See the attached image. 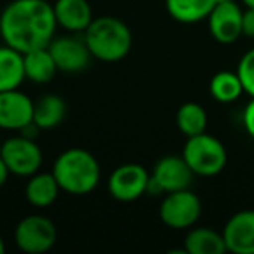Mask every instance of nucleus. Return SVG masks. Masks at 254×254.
<instances>
[{
  "mask_svg": "<svg viewBox=\"0 0 254 254\" xmlns=\"http://www.w3.org/2000/svg\"><path fill=\"white\" fill-rule=\"evenodd\" d=\"M56 28L54 7L47 0H12L0 14L4 44L23 54L49 46Z\"/></svg>",
  "mask_w": 254,
  "mask_h": 254,
  "instance_id": "obj_1",
  "label": "nucleus"
},
{
  "mask_svg": "<svg viewBox=\"0 0 254 254\" xmlns=\"http://www.w3.org/2000/svg\"><path fill=\"white\" fill-rule=\"evenodd\" d=\"M53 174L63 191L85 195L98 187L101 169L91 152L84 148H68L54 160Z\"/></svg>",
  "mask_w": 254,
  "mask_h": 254,
  "instance_id": "obj_2",
  "label": "nucleus"
},
{
  "mask_svg": "<svg viewBox=\"0 0 254 254\" xmlns=\"http://www.w3.org/2000/svg\"><path fill=\"white\" fill-rule=\"evenodd\" d=\"M84 40L92 58L103 63H117L129 54L132 46L131 30L115 16H99L84 32Z\"/></svg>",
  "mask_w": 254,
  "mask_h": 254,
  "instance_id": "obj_3",
  "label": "nucleus"
},
{
  "mask_svg": "<svg viewBox=\"0 0 254 254\" xmlns=\"http://www.w3.org/2000/svg\"><path fill=\"white\" fill-rule=\"evenodd\" d=\"M183 159L187 160L195 176L211 178L225 169L228 155L225 145L218 138L202 132L188 138L183 148Z\"/></svg>",
  "mask_w": 254,
  "mask_h": 254,
  "instance_id": "obj_4",
  "label": "nucleus"
},
{
  "mask_svg": "<svg viewBox=\"0 0 254 254\" xmlns=\"http://www.w3.org/2000/svg\"><path fill=\"white\" fill-rule=\"evenodd\" d=\"M58 240L56 225L47 216L30 214L16 225L14 242L26 254H44L54 247Z\"/></svg>",
  "mask_w": 254,
  "mask_h": 254,
  "instance_id": "obj_5",
  "label": "nucleus"
},
{
  "mask_svg": "<svg viewBox=\"0 0 254 254\" xmlns=\"http://www.w3.org/2000/svg\"><path fill=\"white\" fill-rule=\"evenodd\" d=\"M202 212L200 198L190 190H178L166 195L159 205V218L173 230L191 228L198 221Z\"/></svg>",
  "mask_w": 254,
  "mask_h": 254,
  "instance_id": "obj_6",
  "label": "nucleus"
},
{
  "mask_svg": "<svg viewBox=\"0 0 254 254\" xmlns=\"http://www.w3.org/2000/svg\"><path fill=\"white\" fill-rule=\"evenodd\" d=\"M193 171L183 159V155H166L157 160L150 174L148 193H171V191L187 190L193 181Z\"/></svg>",
  "mask_w": 254,
  "mask_h": 254,
  "instance_id": "obj_7",
  "label": "nucleus"
},
{
  "mask_svg": "<svg viewBox=\"0 0 254 254\" xmlns=\"http://www.w3.org/2000/svg\"><path fill=\"white\" fill-rule=\"evenodd\" d=\"M0 157L4 159L5 166L9 167L11 174L21 178H30L32 174L39 173L42 166V150L26 136H12L0 145Z\"/></svg>",
  "mask_w": 254,
  "mask_h": 254,
  "instance_id": "obj_8",
  "label": "nucleus"
},
{
  "mask_svg": "<svg viewBox=\"0 0 254 254\" xmlns=\"http://www.w3.org/2000/svg\"><path fill=\"white\" fill-rule=\"evenodd\" d=\"M150 173L139 164H124L108 178V191L119 202H134L148 190Z\"/></svg>",
  "mask_w": 254,
  "mask_h": 254,
  "instance_id": "obj_9",
  "label": "nucleus"
},
{
  "mask_svg": "<svg viewBox=\"0 0 254 254\" xmlns=\"http://www.w3.org/2000/svg\"><path fill=\"white\" fill-rule=\"evenodd\" d=\"M47 49L53 54L58 71H64V73H78L85 70L92 60V54L84 37L82 39L73 35L54 37Z\"/></svg>",
  "mask_w": 254,
  "mask_h": 254,
  "instance_id": "obj_10",
  "label": "nucleus"
},
{
  "mask_svg": "<svg viewBox=\"0 0 254 254\" xmlns=\"http://www.w3.org/2000/svg\"><path fill=\"white\" fill-rule=\"evenodd\" d=\"M242 14L244 11L237 2L216 4L207 16L209 32L219 44H232L242 37Z\"/></svg>",
  "mask_w": 254,
  "mask_h": 254,
  "instance_id": "obj_11",
  "label": "nucleus"
},
{
  "mask_svg": "<svg viewBox=\"0 0 254 254\" xmlns=\"http://www.w3.org/2000/svg\"><path fill=\"white\" fill-rule=\"evenodd\" d=\"M33 122V101L19 89L0 91V129L21 131Z\"/></svg>",
  "mask_w": 254,
  "mask_h": 254,
  "instance_id": "obj_12",
  "label": "nucleus"
},
{
  "mask_svg": "<svg viewBox=\"0 0 254 254\" xmlns=\"http://www.w3.org/2000/svg\"><path fill=\"white\" fill-rule=\"evenodd\" d=\"M226 251L233 254H254V211H239L223 228Z\"/></svg>",
  "mask_w": 254,
  "mask_h": 254,
  "instance_id": "obj_13",
  "label": "nucleus"
},
{
  "mask_svg": "<svg viewBox=\"0 0 254 254\" xmlns=\"http://www.w3.org/2000/svg\"><path fill=\"white\" fill-rule=\"evenodd\" d=\"M53 7L58 26L68 30V32L84 33L94 19L87 0H56Z\"/></svg>",
  "mask_w": 254,
  "mask_h": 254,
  "instance_id": "obj_14",
  "label": "nucleus"
},
{
  "mask_svg": "<svg viewBox=\"0 0 254 254\" xmlns=\"http://www.w3.org/2000/svg\"><path fill=\"white\" fill-rule=\"evenodd\" d=\"M61 188L58 185L56 178H54L53 171L51 173H35L30 176L28 183L25 188L26 200L33 205V207H49L56 202L58 195H60Z\"/></svg>",
  "mask_w": 254,
  "mask_h": 254,
  "instance_id": "obj_15",
  "label": "nucleus"
},
{
  "mask_svg": "<svg viewBox=\"0 0 254 254\" xmlns=\"http://www.w3.org/2000/svg\"><path fill=\"white\" fill-rule=\"evenodd\" d=\"M66 117V103L58 94H44L33 103V124L40 131H51Z\"/></svg>",
  "mask_w": 254,
  "mask_h": 254,
  "instance_id": "obj_16",
  "label": "nucleus"
},
{
  "mask_svg": "<svg viewBox=\"0 0 254 254\" xmlns=\"http://www.w3.org/2000/svg\"><path fill=\"white\" fill-rule=\"evenodd\" d=\"M185 253L187 254H223L226 253V244L223 233L207 226L190 228L185 237Z\"/></svg>",
  "mask_w": 254,
  "mask_h": 254,
  "instance_id": "obj_17",
  "label": "nucleus"
},
{
  "mask_svg": "<svg viewBox=\"0 0 254 254\" xmlns=\"http://www.w3.org/2000/svg\"><path fill=\"white\" fill-rule=\"evenodd\" d=\"M26 78L23 53L9 46H0V91L18 89Z\"/></svg>",
  "mask_w": 254,
  "mask_h": 254,
  "instance_id": "obj_18",
  "label": "nucleus"
},
{
  "mask_svg": "<svg viewBox=\"0 0 254 254\" xmlns=\"http://www.w3.org/2000/svg\"><path fill=\"white\" fill-rule=\"evenodd\" d=\"M23 64H25V75L28 80L35 84H47L54 78L58 66L54 63L53 54L47 47L33 49L23 54Z\"/></svg>",
  "mask_w": 254,
  "mask_h": 254,
  "instance_id": "obj_19",
  "label": "nucleus"
},
{
  "mask_svg": "<svg viewBox=\"0 0 254 254\" xmlns=\"http://www.w3.org/2000/svg\"><path fill=\"white\" fill-rule=\"evenodd\" d=\"M216 0H166V9L173 19L185 25L207 19Z\"/></svg>",
  "mask_w": 254,
  "mask_h": 254,
  "instance_id": "obj_20",
  "label": "nucleus"
},
{
  "mask_svg": "<svg viewBox=\"0 0 254 254\" xmlns=\"http://www.w3.org/2000/svg\"><path fill=\"white\" fill-rule=\"evenodd\" d=\"M176 126L187 138L205 132L207 129V113L198 103L188 101L180 106L176 113Z\"/></svg>",
  "mask_w": 254,
  "mask_h": 254,
  "instance_id": "obj_21",
  "label": "nucleus"
},
{
  "mask_svg": "<svg viewBox=\"0 0 254 254\" xmlns=\"http://www.w3.org/2000/svg\"><path fill=\"white\" fill-rule=\"evenodd\" d=\"M209 91L211 96L219 103H233L242 96L244 85L240 82V77L237 71H228L223 70L218 71L214 77L211 78V84H209Z\"/></svg>",
  "mask_w": 254,
  "mask_h": 254,
  "instance_id": "obj_22",
  "label": "nucleus"
},
{
  "mask_svg": "<svg viewBox=\"0 0 254 254\" xmlns=\"http://www.w3.org/2000/svg\"><path fill=\"white\" fill-rule=\"evenodd\" d=\"M237 73L240 77V82L244 85V92L254 98V49L247 51L239 61Z\"/></svg>",
  "mask_w": 254,
  "mask_h": 254,
  "instance_id": "obj_23",
  "label": "nucleus"
},
{
  "mask_svg": "<svg viewBox=\"0 0 254 254\" xmlns=\"http://www.w3.org/2000/svg\"><path fill=\"white\" fill-rule=\"evenodd\" d=\"M242 122H244V127H246L247 134L254 139V98H251V101L247 103L246 108H244Z\"/></svg>",
  "mask_w": 254,
  "mask_h": 254,
  "instance_id": "obj_24",
  "label": "nucleus"
},
{
  "mask_svg": "<svg viewBox=\"0 0 254 254\" xmlns=\"http://www.w3.org/2000/svg\"><path fill=\"white\" fill-rule=\"evenodd\" d=\"M242 35L254 37V9L247 7L242 14Z\"/></svg>",
  "mask_w": 254,
  "mask_h": 254,
  "instance_id": "obj_25",
  "label": "nucleus"
},
{
  "mask_svg": "<svg viewBox=\"0 0 254 254\" xmlns=\"http://www.w3.org/2000/svg\"><path fill=\"white\" fill-rule=\"evenodd\" d=\"M9 174H11V171H9V167L5 166L4 159H2V157H0V188H2L5 183H7V180H9Z\"/></svg>",
  "mask_w": 254,
  "mask_h": 254,
  "instance_id": "obj_26",
  "label": "nucleus"
},
{
  "mask_svg": "<svg viewBox=\"0 0 254 254\" xmlns=\"http://www.w3.org/2000/svg\"><path fill=\"white\" fill-rule=\"evenodd\" d=\"M242 4L246 5V7H251V9H254V0H242Z\"/></svg>",
  "mask_w": 254,
  "mask_h": 254,
  "instance_id": "obj_27",
  "label": "nucleus"
},
{
  "mask_svg": "<svg viewBox=\"0 0 254 254\" xmlns=\"http://www.w3.org/2000/svg\"><path fill=\"white\" fill-rule=\"evenodd\" d=\"M5 253V244H4V239H2V235H0V254Z\"/></svg>",
  "mask_w": 254,
  "mask_h": 254,
  "instance_id": "obj_28",
  "label": "nucleus"
},
{
  "mask_svg": "<svg viewBox=\"0 0 254 254\" xmlns=\"http://www.w3.org/2000/svg\"><path fill=\"white\" fill-rule=\"evenodd\" d=\"M223 2H235V0H216V4H223Z\"/></svg>",
  "mask_w": 254,
  "mask_h": 254,
  "instance_id": "obj_29",
  "label": "nucleus"
}]
</instances>
